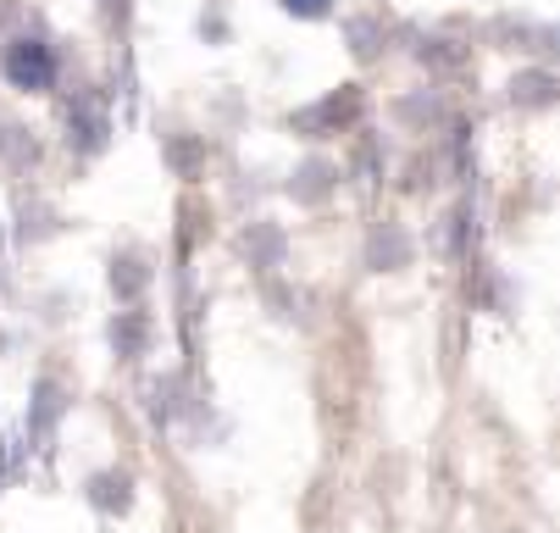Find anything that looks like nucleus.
I'll return each instance as SVG.
<instances>
[{"mask_svg": "<svg viewBox=\"0 0 560 533\" xmlns=\"http://www.w3.org/2000/svg\"><path fill=\"white\" fill-rule=\"evenodd\" d=\"M0 72H7L12 90H50L56 56H50V45H39V39H12L7 56H0Z\"/></svg>", "mask_w": 560, "mask_h": 533, "instance_id": "f257e3e1", "label": "nucleus"}, {"mask_svg": "<svg viewBox=\"0 0 560 533\" xmlns=\"http://www.w3.org/2000/svg\"><path fill=\"white\" fill-rule=\"evenodd\" d=\"M334 7V0H283V12H294V18H323Z\"/></svg>", "mask_w": 560, "mask_h": 533, "instance_id": "f03ea898", "label": "nucleus"}]
</instances>
